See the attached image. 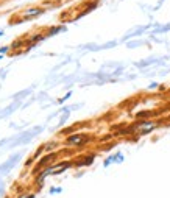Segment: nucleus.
Instances as JSON below:
<instances>
[{
    "label": "nucleus",
    "mask_w": 170,
    "mask_h": 198,
    "mask_svg": "<svg viewBox=\"0 0 170 198\" xmlns=\"http://www.w3.org/2000/svg\"><path fill=\"white\" fill-rule=\"evenodd\" d=\"M44 13V9L42 8H28V9H25L24 13H22V19H33V17H36V16H39Z\"/></svg>",
    "instance_id": "f257e3e1"
},
{
    "label": "nucleus",
    "mask_w": 170,
    "mask_h": 198,
    "mask_svg": "<svg viewBox=\"0 0 170 198\" xmlns=\"http://www.w3.org/2000/svg\"><path fill=\"white\" fill-rule=\"evenodd\" d=\"M86 140V137H83L81 134H75V136H70L67 142L69 144H81V142H84Z\"/></svg>",
    "instance_id": "f03ea898"
},
{
    "label": "nucleus",
    "mask_w": 170,
    "mask_h": 198,
    "mask_svg": "<svg viewBox=\"0 0 170 198\" xmlns=\"http://www.w3.org/2000/svg\"><path fill=\"white\" fill-rule=\"evenodd\" d=\"M6 50H8V47H3V48H0V55H2V53H5Z\"/></svg>",
    "instance_id": "7ed1b4c3"
},
{
    "label": "nucleus",
    "mask_w": 170,
    "mask_h": 198,
    "mask_svg": "<svg viewBox=\"0 0 170 198\" xmlns=\"http://www.w3.org/2000/svg\"><path fill=\"white\" fill-rule=\"evenodd\" d=\"M3 35V30H0V36H2Z\"/></svg>",
    "instance_id": "20e7f679"
}]
</instances>
